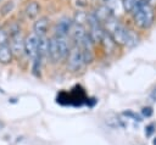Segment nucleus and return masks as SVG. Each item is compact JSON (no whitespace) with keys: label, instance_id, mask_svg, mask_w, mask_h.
Listing matches in <instances>:
<instances>
[{"label":"nucleus","instance_id":"obj_1","mask_svg":"<svg viewBox=\"0 0 156 145\" xmlns=\"http://www.w3.org/2000/svg\"><path fill=\"white\" fill-rule=\"evenodd\" d=\"M134 24L140 29H149L155 22V9L146 0H141L132 12Z\"/></svg>","mask_w":156,"mask_h":145},{"label":"nucleus","instance_id":"obj_2","mask_svg":"<svg viewBox=\"0 0 156 145\" xmlns=\"http://www.w3.org/2000/svg\"><path fill=\"white\" fill-rule=\"evenodd\" d=\"M84 60H83V54L82 49L79 45H74L71 48L69 54L67 56V68L72 72H78L83 68L84 66Z\"/></svg>","mask_w":156,"mask_h":145},{"label":"nucleus","instance_id":"obj_3","mask_svg":"<svg viewBox=\"0 0 156 145\" xmlns=\"http://www.w3.org/2000/svg\"><path fill=\"white\" fill-rule=\"evenodd\" d=\"M11 51L13 54V56L16 57H21L24 54V38L22 35V33H17L12 37H10V43H9Z\"/></svg>","mask_w":156,"mask_h":145},{"label":"nucleus","instance_id":"obj_4","mask_svg":"<svg viewBox=\"0 0 156 145\" xmlns=\"http://www.w3.org/2000/svg\"><path fill=\"white\" fill-rule=\"evenodd\" d=\"M38 41H39V37L35 35L34 33H30L24 38V54L27 56H29L32 58H34L37 56Z\"/></svg>","mask_w":156,"mask_h":145},{"label":"nucleus","instance_id":"obj_5","mask_svg":"<svg viewBox=\"0 0 156 145\" xmlns=\"http://www.w3.org/2000/svg\"><path fill=\"white\" fill-rule=\"evenodd\" d=\"M73 26V19L69 17H62L60 18L55 24V35L57 37H67L71 32V28Z\"/></svg>","mask_w":156,"mask_h":145},{"label":"nucleus","instance_id":"obj_6","mask_svg":"<svg viewBox=\"0 0 156 145\" xmlns=\"http://www.w3.org/2000/svg\"><path fill=\"white\" fill-rule=\"evenodd\" d=\"M105 28L104 26L100 23V22H95V23H91L89 24V37L91 38L93 43L96 44V43H101L102 38H104V34H105Z\"/></svg>","mask_w":156,"mask_h":145},{"label":"nucleus","instance_id":"obj_7","mask_svg":"<svg viewBox=\"0 0 156 145\" xmlns=\"http://www.w3.org/2000/svg\"><path fill=\"white\" fill-rule=\"evenodd\" d=\"M48 27H49V18L46 16H41L39 17L34 24H33V33L35 35L40 37H46V32H48Z\"/></svg>","mask_w":156,"mask_h":145},{"label":"nucleus","instance_id":"obj_8","mask_svg":"<svg viewBox=\"0 0 156 145\" xmlns=\"http://www.w3.org/2000/svg\"><path fill=\"white\" fill-rule=\"evenodd\" d=\"M127 32H128V28H127L124 24L119 23V24H118L111 33H108V34L112 37L113 41H115L117 45H124L126 37H127Z\"/></svg>","mask_w":156,"mask_h":145},{"label":"nucleus","instance_id":"obj_9","mask_svg":"<svg viewBox=\"0 0 156 145\" xmlns=\"http://www.w3.org/2000/svg\"><path fill=\"white\" fill-rule=\"evenodd\" d=\"M54 37H55V40H56V44H57L60 58L61 60L67 58V56L69 54V50H71L68 40H67V37H57V35H54Z\"/></svg>","mask_w":156,"mask_h":145},{"label":"nucleus","instance_id":"obj_10","mask_svg":"<svg viewBox=\"0 0 156 145\" xmlns=\"http://www.w3.org/2000/svg\"><path fill=\"white\" fill-rule=\"evenodd\" d=\"M93 12H94V15L96 16V18L99 19V22H100L101 24H104L107 19H110V18L113 16V13L111 12V10H110L105 4L99 5Z\"/></svg>","mask_w":156,"mask_h":145},{"label":"nucleus","instance_id":"obj_11","mask_svg":"<svg viewBox=\"0 0 156 145\" xmlns=\"http://www.w3.org/2000/svg\"><path fill=\"white\" fill-rule=\"evenodd\" d=\"M87 30H85V27L84 26H78V24H74L72 26L71 28V32H69V35L71 38L76 41V44H79L82 41V39L87 35Z\"/></svg>","mask_w":156,"mask_h":145},{"label":"nucleus","instance_id":"obj_12","mask_svg":"<svg viewBox=\"0 0 156 145\" xmlns=\"http://www.w3.org/2000/svg\"><path fill=\"white\" fill-rule=\"evenodd\" d=\"M24 13H26L27 18H29V19L37 18L39 16V13H40V5H39V2L38 1H29L26 5Z\"/></svg>","mask_w":156,"mask_h":145},{"label":"nucleus","instance_id":"obj_13","mask_svg":"<svg viewBox=\"0 0 156 145\" xmlns=\"http://www.w3.org/2000/svg\"><path fill=\"white\" fill-rule=\"evenodd\" d=\"M100 44L102 45L104 51H105V54H107V55L113 54V52H115V50H116V46H117V44L113 41L112 37H111L107 32H105L104 38H102V40H101V43H100Z\"/></svg>","mask_w":156,"mask_h":145},{"label":"nucleus","instance_id":"obj_14","mask_svg":"<svg viewBox=\"0 0 156 145\" xmlns=\"http://www.w3.org/2000/svg\"><path fill=\"white\" fill-rule=\"evenodd\" d=\"M48 52H49V38L40 37L39 38V41H38V52H37V56L43 61L46 57H49L48 56Z\"/></svg>","mask_w":156,"mask_h":145},{"label":"nucleus","instance_id":"obj_15","mask_svg":"<svg viewBox=\"0 0 156 145\" xmlns=\"http://www.w3.org/2000/svg\"><path fill=\"white\" fill-rule=\"evenodd\" d=\"M48 56L51 60V62H54V63L61 61L60 54H58V49H57V44H56V40H55V37H51L49 39V52H48Z\"/></svg>","mask_w":156,"mask_h":145},{"label":"nucleus","instance_id":"obj_16","mask_svg":"<svg viewBox=\"0 0 156 145\" xmlns=\"http://www.w3.org/2000/svg\"><path fill=\"white\" fill-rule=\"evenodd\" d=\"M140 41V38H139V34L133 30V29H129L128 28V32H127V37H126V41H124V46H127L128 49H132L134 46H136Z\"/></svg>","mask_w":156,"mask_h":145},{"label":"nucleus","instance_id":"obj_17","mask_svg":"<svg viewBox=\"0 0 156 145\" xmlns=\"http://www.w3.org/2000/svg\"><path fill=\"white\" fill-rule=\"evenodd\" d=\"M13 54L11 51L10 45H2L0 46V62L1 63H10L12 61Z\"/></svg>","mask_w":156,"mask_h":145},{"label":"nucleus","instance_id":"obj_18","mask_svg":"<svg viewBox=\"0 0 156 145\" xmlns=\"http://www.w3.org/2000/svg\"><path fill=\"white\" fill-rule=\"evenodd\" d=\"M105 5L111 10V12L113 13V16H117L118 13H121L124 10L123 9V4H122L121 0H108Z\"/></svg>","mask_w":156,"mask_h":145},{"label":"nucleus","instance_id":"obj_19","mask_svg":"<svg viewBox=\"0 0 156 145\" xmlns=\"http://www.w3.org/2000/svg\"><path fill=\"white\" fill-rule=\"evenodd\" d=\"M87 12L82 11V10H78L74 15V17L72 18L73 19V23L74 24H78V26H84L87 23Z\"/></svg>","mask_w":156,"mask_h":145},{"label":"nucleus","instance_id":"obj_20","mask_svg":"<svg viewBox=\"0 0 156 145\" xmlns=\"http://www.w3.org/2000/svg\"><path fill=\"white\" fill-rule=\"evenodd\" d=\"M140 1H141V0H122L123 9H124L127 12L132 13V12H133V10L135 9V6H136Z\"/></svg>","mask_w":156,"mask_h":145},{"label":"nucleus","instance_id":"obj_21","mask_svg":"<svg viewBox=\"0 0 156 145\" xmlns=\"http://www.w3.org/2000/svg\"><path fill=\"white\" fill-rule=\"evenodd\" d=\"M9 43H10V35L6 27H0V46L9 45Z\"/></svg>","mask_w":156,"mask_h":145},{"label":"nucleus","instance_id":"obj_22","mask_svg":"<svg viewBox=\"0 0 156 145\" xmlns=\"http://www.w3.org/2000/svg\"><path fill=\"white\" fill-rule=\"evenodd\" d=\"M41 60L38 57V56H35L34 58H33V65H32V72H33V74L35 76V77H39L40 76V68H41Z\"/></svg>","mask_w":156,"mask_h":145},{"label":"nucleus","instance_id":"obj_23","mask_svg":"<svg viewBox=\"0 0 156 145\" xmlns=\"http://www.w3.org/2000/svg\"><path fill=\"white\" fill-rule=\"evenodd\" d=\"M13 7H15V2H13V1H6V2H4V4L1 5V7H0V13H1L2 16H6L7 13H10V12L13 10Z\"/></svg>","mask_w":156,"mask_h":145},{"label":"nucleus","instance_id":"obj_24","mask_svg":"<svg viewBox=\"0 0 156 145\" xmlns=\"http://www.w3.org/2000/svg\"><path fill=\"white\" fill-rule=\"evenodd\" d=\"M82 54H83V60L84 63H91L94 60V54L93 50H88V49H82Z\"/></svg>","mask_w":156,"mask_h":145},{"label":"nucleus","instance_id":"obj_25","mask_svg":"<svg viewBox=\"0 0 156 145\" xmlns=\"http://www.w3.org/2000/svg\"><path fill=\"white\" fill-rule=\"evenodd\" d=\"M122 115H123L124 117H127V118H132V119H134V121H138V122H141V121H143V119H141V117H140L138 113L133 112L132 110H127V111H123V112H122Z\"/></svg>","mask_w":156,"mask_h":145},{"label":"nucleus","instance_id":"obj_26","mask_svg":"<svg viewBox=\"0 0 156 145\" xmlns=\"http://www.w3.org/2000/svg\"><path fill=\"white\" fill-rule=\"evenodd\" d=\"M141 115H143L144 117H146V118L151 117V116L154 115V110H152V107H151V106H144V107L141 108Z\"/></svg>","mask_w":156,"mask_h":145},{"label":"nucleus","instance_id":"obj_27","mask_svg":"<svg viewBox=\"0 0 156 145\" xmlns=\"http://www.w3.org/2000/svg\"><path fill=\"white\" fill-rule=\"evenodd\" d=\"M155 130H156L155 123H150V124H147V126L145 127V135H146V136H151V135L155 133Z\"/></svg>","mask_w":156,"mask_h":145},{"label":"nucleus","instance_id":"obj_28","mask_svg":"<svg viewBox=\"0 0 156 145\" xmlns=\"http://www.w3.org/2000/svg\"><path fill=\"white\" fill-rule=\"evenodd\" d=\"M88 0H74V6L78 9V10H83L88 6Z\"/></svg>","mask_w":156,"mask_h":145},{"label":"nucleus","instance_id":"obj_29","mask_svg":"<svg viewBox=\"0 0 156 145\" xmlns=\"http://www.w3.org/2000/svg\"><path fill=\"white\" fill-rule=\"evenodd\" d=\"M96 101H98V100H96L95 97H91V99H88V100H87V105H88L89 107H93V106H94V105L96 104Z\"/></svg>","mask_w":156,"mask_h":145},{"label":"nucleus","instance_id":"obj_30","mask_svg":"<svg viewBox=\"0 0 156 145\" xmlns=\"http://www.w3.org/2000/svg\"><path fill=\"white\" fill-rule=\"evenodd\" d=\"M150 97H151V100L152 101H156V88L152 90V93L150 94Z\"/></svg>","mask_w":156,"mask_h":145},{"label":"nucleus","instance_id":"obj_31","mask_svg":"<svg viewBox=\"0 0 156 145\" xmlns=\"http://www.w3.org/2000/svg\"><path fill=\"white\" fill-rule=\"evenodd\" d=\"M146 2H147L150 6H152L154 9L156 7V0H146Z\"/></svg>","mask_w":156,"mask_h":145},{"label":"nucleus","instance_id":"obj_32","mask_svg":"<svg viewBox=\"0 0 156 145\" xmlns=\"http://www.w3.org/2000/svg\"><path fill=\"white\" fill-rule=\"evenodd\" d=\"M152 144H154V145H156V138H154V140H152Z\"/></svg>","mask_w":156,"mask_h":145},{"label":"nucleus","instance_id":"obj_33","mask_svg":"<svg viewBox=\"0 0 156 145\" xmlns=\"http://www.w3.org/2000/svg\"><path fill=\"white\" fill-rule=\"evenodd\" d=\"M101 1H102V2H105V4H106V2H107V1H108V0H101Z\"/></svg>","mask_w":156,"mask_h":145},{"label":"nucleus","instance_id":"obj_34","mask_svg":"<svg viewBox=\"0 0 156 145\" xmlns=\"http://www.w3.org/2000/svg\"><path fill=\"white\" fill-rule=\"evenodd\" d=\"M2 126H4V124H2V123H0V127H2Z\"/></svg>","mask_w":156,"mask_h":145}]
</instances>
